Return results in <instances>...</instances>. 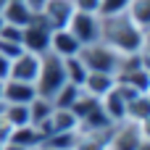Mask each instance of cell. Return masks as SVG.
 <instances>
[{
  "label": "cell",
  "mask_w": 150,
  "mask_h": 150,
  "mask_svg": "<svg viewBox=\"0 0 150 150\" xmlns=\"http://www.w3.org/2000/svg\"><path fill=\"white\" fill-rule=\"evenodd\" d=\"M100 42L113 47L119 55H132V53H142L145 32L132 21L129 13L100 16Z\"/></svg>",
  "instance_id": "obj_1"
},
{
  "label": "cell",
  "mask_w": 150,
  "mask_h": 150,
  "mask_svg": "<svg viewBox=\"0 0 150 150\" xmlns=\"http://www.w3.org/2000/svg\"><path fill=\"white\" fill-rule=\"evenodd\" d=\"M79 58L82 63L87 66V71H98V74H113L119 71V63H121V55L108 47L105 42H92V45H84L79 50Z\"/></svg>",
  "instance_id": "obj_2"
},
{
  "label": "cell",
  "mask_w": 150,
  "mask_h": 150,
  "mask_svg": "<svg viewBox=\"0 0 150 150\" xmlns=\"http://www.w3.org/2000/svg\"><path fill=\"white\" fill-rule=\"evenodd\" d=\"M63 84H66L63 58H55V55L45 53V55H42V61H40V74H37V82H34L37 95H42V98H53V95H55Z\"/></svg>",
  "instance_id": "obj_3"
},
{
  "label": "cell",
  "mask_w": 150,
  "mask_h": 150,
  "mask_svg": "<svg viewBox=\"0 0 150 150\" xmlns=\"http://www.w3.org/2000/svg\"><path fill=\"white\" fill-rule=\"evenodd\" d=\"M50 32L53 29L40 16H34L21 29V45H24V50L26 53H34V55H45L47 53V45H50Z\"/></svg>",
  "instance_id": "obj_4"
},
{
  "label": "cell",
  "mask_w": 150,
  "mask_h": 150,
  "mask_svg": "<svg viewBox=\"0 0 150 150\" xmlns=\"http://www.w3.org/2000/svg\"><path fill=\"white\" fill-rule=\"evenodd\" d=\"M66 29L79 40L82 47L92 45V42H100V16L98 13H82V11H76L71 16V21H69Z\"/></svg>",
  "instance_id": "obj_5"
},
{
  "label": "cell",
  "mask_w": 150,
  "mask_h": 150,
  "mask_svg": "<svg viewBox=\"0 0 150 150\" xmlns=\"http://www.w3.org/2000/svg\"><path fill=\"white\" fill-rule=\"evenodd\" d=\"M140 142H142L140 124L124 119L121 124H113V132H111V140H108V148L105 150H137Z\"/></svg>",
  "instance_id": "obj_6"
},
{
  "label": "cell",
  "mask_w": 150,
  "mask_h": 150,
  "mask_svg": "<svg viewBox=\"0 0 150 150\" xmlns=\"http://www.w3.org/2000/svg\"><path fill=\"white\" fill-rule=\"evenodd\" d=\"M74 13H76L74 0H47L45 8H42V13H40V18L50 29H66Z\"/></svg>",
  "instance_id": "obj_7"
},
{
  "label": "cell",
  "mask_w": 150,
  "mask_h": 150,
  "mask_svg": "<svg viewBox=\"0 0 150 150\" xmlns=\"http://www.w3.org/2000/svg\"><path fill=\"white\" fill-rule=\"evenodd\" d=\"M40 61H42V55H34V53H26V50H24L18 58L11 61L8 79H18V82L34 84V82H37V74H40Z\"/></svg>",
  "instance_id": "obj_8"
},
{
  "label": "cell",
  "mask_w": 150,
  "mask_h": 150,
  "mask_svg": "<svg viewBox=\"0 0 150 150\" xmlns=\"http://www.w3.org/2000/svg\"><path fill=\"white\" fill-rule=\"evenodd\" d=\"M79 50H82L79 40L69 29H53L50 32V45H47L50 55H55V58H71V55H79Z\"/></svg>",
  "instance_id": "obj_9"
},
{
  "label": "cell",
  "mask_w": 150,
  "mask_h": 150,
  "mask_svg": "<svg viewBox=\"0 0 150 150\" xmlns=\"http://www.w3.org/2000/svg\"><path fill=\"white\" fill-rule=\"evenodd\" d=\"M127 95L113 84V90L111 92H105L103 98H100V108H103V113L108 116V121L111 124H121L124 119H127Z\"/></svg>",
  "instance_id": "obj_10"
},
{
  "label": "cell",
  "mask_w": 150,
  "mask_h": 150,
  "mask_svg": "<svg viewBox=\"0 0 150 150\" xmlns=\"http://www.w3.org/2000/svg\"><path fill=\"white\" fill-rule=\"evenodd\" d=\"M37 98V87L29 82H18V79H5L3 82V103H18V105H29Z\"/></svg>",
  "instance_id": "obj_11"
},
{
  "label": "cell",
  "mask_w": 150,
  "mask_h": 150,
  "mask_svg": "<svg viewBox=\"0 0 150 150\" xmlns=\"http://www.w3.org/2000/svg\"><path fill=\"white\" fill-rule=\"evenodd\" d=\"M0 13H3V21L5 24H13V26H21V29L34 18V13L26 8L24 0H5L0 5Z\"/></svg>",
  "instance_id": "obj_12"
},
{
  "label": "cell",
  "mask_w": 150,
  "mask_h": 150,
  "mask_svg": "<svg viewBox=\"0 0 150 150\" xmlns=\"http://www.w3.org/2000/svg\"><path fill=\"white\" fill-rule=\"evenodd\" d=\"M113 84H116V76H113V74H98V71H90L87 79H84V84H82V90H84L87 95H92V98L100 100L105 92L113 90Z\"/></svg>",
  "instance_id": "obj_13"
},
{
  "label": "cell",
  "mask_w": 150,
  "mask_h": 150,
  "mask_svg": "<svg viewBox=\"0 0 150 150\" xmlns=\"http://www.w3.org/2000/svg\"><path fill=\"white\" fill-rule=\"evenodd\" d=\"M8 142H13V145H18V148H24V150H32V148H37V145H42V132L34 124H24V127H16L11 132V140Z\"/></svg>",
  "instance_id": "obj_14"
},
{
  "label": "cell",
  "mask_w": 150,
  "mask_h": 150,
  "mask_svg": "<svg viewBox=\"0 0 150 150\" xmlns=\"http://www.w3.org/2000/svg\"><path fill=\"white\" fill-rule=\"evenodd\" d=\"M63 71H66V82H69V84H76V87H82V84H84V79H87V74H90L79 55L63 58Z\"/></svg>",
  "instance_id": "obj_15"
},
{
  "label": "cell",
  "mask_w": 150,
  "mask_h": 150,
  "mask_svg": "<svg viewBox=\"0 0 150 150\" xmlns=\"http://www.w3.org/2000/svg\"><path fill=\"white\" fill-rule=\"evenodd\" d=\"M127 119L134 121V124H142L145 119H150V100L145 98V92L134 95V98L127 103Z\"/></svg>",
  "instance_id": "obj_16"
},
{
  "label": "cell",
  "mask_w": 150,
  "mask_h": 150,
  "mask_svg": "<svg viewBox=\"0 0 150 150\" xmlns=\"http://www.w3.org/2000/svg\"><path fill=\"white\" fill-rule=\"evenodd\" d=\"M55 108H53V100L50 98H42V95H37L32 103H29V124H42L45 119H50V113H53Z\"/></svg>",
  "instance_id": "obj_17"
},
{
  "label": "cell",
  "mask_w": 150,
  "mask_h": 150,
  "mask_svg": "<svg viewBox=\"0 0 150 150\" xmlns=\"http://www.w3.org/2000/svg\"><path fill=\"white\" fill-rule=\"evenodd\" d=\"M79 95H82V87H76V84H69V82H66V84H63V87H61L50 100H53V108H69V111H71V108H74V103L79 100Z\"/></svg>",
  "instance_id": "obj_18"
},
{
  "label": "cell",
  "mask_w": 150,
  "mask_h": 150,
  "mask_svg": "<svg viewBox=\"0 0 150 150\" xmlns=\"http://www.w3.org/2000/svg\"><path fill=\"white\" fill-rule=\"evenodd\" d=\"M127 13L132 16V21H134L142 32L150 29V0H132Z\"/></svg>",
  "instance_id": "obj_19"
},
{
  "label": "cell",
  "mask_w": 150,
  "mask_h": 150,
  "mask_svg": "<svg viewBox=\"0 0 150 150\" xmlns=\"http://www.w3.org/2000/svg\"><path fill=\"white\" fill-rule=\"evenodd\" d=\"M3 119L16 129V127H24L29 124V105H18V103H5V111H3Z\"/></svg>",
  "instance_id": "obj_20"
},
{
  "label": "cell",
  "mask_w": 150,
  "mask_h": 150,
  "mask_svg": "<svg viewBox=\"0 0 150 150\" xmlns=\"http://www.w3.org/2000/svg\"><path fill=\"white\" fill-rule=\"evenodd\" d=\"M132 0H100V16H116V13H127Z\"/></svg>",
  "instance_id": "obj_21"
},
{
  "label": "cell",
  "mask_w": 150,
  "mask_h": 150,
  "mask_svg": "<svg viewBox=\"0 0 150 150\" xmlns=\"http://www.w3.org/2000/svg\"><path fill=\"white\" fill-rule=\"evenodd\" d=\"M24 53V47H21V42H8V40H0V55H5L8 61H13V58H18Z\"/></svg>",
  "instance_id": "obj_22"
},
{
  "label": "cell",
  "mask_w": 150,
  "mask_h": 150,
  "mask_svg": "<svg viewBox=\"0 0 150 150\" xmlns=\"http://www.w3.org/2000/svg\"><path fill=\"white\" fill-rule=\"evenodd\" d=\"M11 132H13V127H11V124L0 116V145H5V142L11 140Z\"/></svg>",
  "instance_id": "obj_23"
},
{
  "label": "cell",
  "mask_w": 150,
  "mask_h": 150,
  "mask_svg": "<svg viewBox=\"0 0 150 150\" xmlns=\"http://www.w3.org/2000/svg\"><path fill=\"white\" fill-rule=\"evenodd\" d=\"M24 3H26V8H29V11H32V13H34V16H40V13H42V8H45V3H47V0H24Z\"/></svg>",
  "instance_id": "obj_24"
},
{
  "label": "cell",
  "mask_w": 150,
  "mask_h": 150,
  "mask_svg": "<svg viewBox=\"0 0 150 150\" xmlns=\"http://www.w3.org/2000/svg\"><path fill=\"white\" fill-rule=\"evenodd\" d=\"M8 71H11V61H8L5 55H0V82L8 79Z\"/></svg>",
  "instance_id": "obj_25"
},
{
  "label": "cell",
  "mask_w": 150,
  "mask_h": 150,
  "mask_svg": "<svg viewBox=\"0 0 150 150\" xmlns=\"http://www.w3.org/2000/svg\"><path fill=\"white\" fill-rule=\"evenodd\" d=\"M140 129H142V137H145V140H150V119H145V121L140 124Z\"/></svg>",
  "instance_id": "obj_26"
},
{
  "label": "cell",
  "mask_w": 150,
  "mask_h": 150,
  "mask_svg": "<svg viewBox=\"0 0 150 150\" xmlns=\"http://www.w3.org/2000/svg\"><path fill=\"white\" fill-rule=\"evenodd\" d=\"M142 69H145V74L150 76V53H142Z\"/></svg>",
  "instance_id": "obj_27"
},
{
  "label": "cell",
  "mask_w": 150,
  "mask_h": 150,
  "mask_svg": "<svg viewBox=\"0 0 150 150\" xmlns=\"http://www.w3.org/2000/svg\"><path fill=\"white\" fill-rule=\"evenodd\" d=\"M142 53H150V29H145V42H142Z\"/></svg>",
  "instance_id": "obj_28"
},
{
  "label": "cell",
  "mask_w": 150,
  "mask_h": 150,
  "mask_svg": "<svg viewBox=\"0 0 150 150\" xmlns=\"http://www.w3.org/2000/svg\"><path fill=\"white\" fill-rule=\"evenodd\" d=\"M3 150H24V148H18V145H13V142H5V145H3Z\"/></svg>",
  "instance_id": "obj_29"
},
{
  "label": "cell",
  "mask_w": 150,
  "mask_h": 150,
  "mask_svg": "<svg viewBox=\"0 0 150 150\" xmlns=\"http://www.w3.org/2000/svg\"><path fill=\"white\" fill-rule=\"evenodd\" d=\"M137 150H150V140L142 137V142H140V148H137Z\"/></svg>",
  "instance_id": "obj_30"
},
{
  "label": "cell",
  "mask_w": 150,
  "mask_h": 150,
  "mask_svg": "<svg viewBox=\"0 0 150 150\" xmlns=\"http://www.w3.org/2000/svg\"><path fill=\"white\" fill-rule=\"evenodd\" d=\"M3 111H5V103H3V98H0V116H3Z\"/></svg>",
  "instance_id": "obj_31"
},
{
  "label": "cell",
  "mask_w": 150,
  "mask_h": 150,
  "mask_svg": "<svg viewBox=\"0 0 150 150\" xmlns=\"http://www.w3.org/2000/svg\"><path fill=\"white\" fill-rule=\"evenodd\" d=\"M145 98H148V100H150V84H148V90H145Z\"/></svg>",
  "instance_id": "obj_32"
},
{
  "label": "cell",
  "mask_w": 150,
  "mask_h": 150,
  "mask_svg": "<svg viewBox=\"0 0 150 150\" xmlns=\"http://www.w3.org/2000/svg\"><path fill=\"white\" fill-rule=\"evenodd\" d=\"M3 24H5V21H3V13H0V29H3Z\"/></svg>",
  "instance_id": "obj_33"
},
{
  "label": "cell",
  "mask_w": 150,
  "mask_h": 150,
  "mask_svg": "<svg viewBox=\"0 0 150 150\" xmlns=\"http://www.w3.org/2000/svg\"><path fill=\"white\" fill-rule=\"evenodd\" d=\"M32 150H45V148H42V145H37V148H32Z\"/></svg>",
  "instance_id": "obj_34"
},
{
  "label": "cell",
  "mask_w": 150,
  "mask_h": 150,
  "mask_svg": "<svg viewBox=\"0 0 150 150\" xmlns=\"http://www.w3.org/2000/svg\"><path fill=\"white\" fill-rule=\"evenodd\" d=\"M0 98H3V82H0Z\"/></svg>",
  "instance_id": "obj_35"
},
{
  "label": "cell",
  "mask_w": 150,
  "mask_h": 150,
  "mask_svg": "<svg viewBox=\"0 0 150 150\" xmlns=\"http://www.w3.org/2000/svg\"><path fill=\"white\" fill-rule=\"evenodd\" d=\"M0 150H3V145H0Z\"/></svg>",
  "instance_id": "obj_36"
}]
</instances>
